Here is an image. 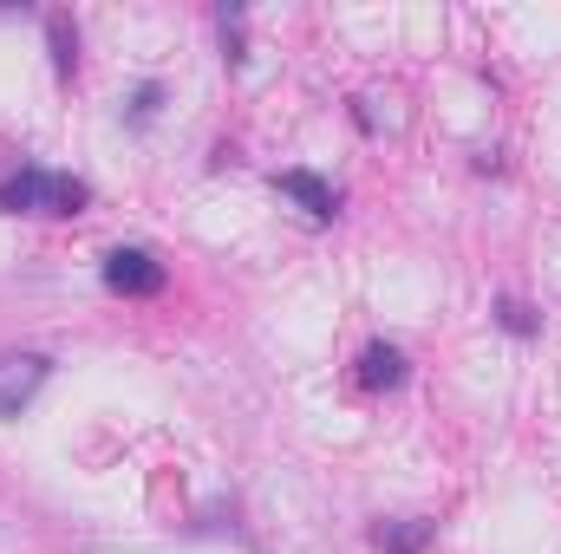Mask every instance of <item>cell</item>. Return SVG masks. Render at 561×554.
Returning <instances> with one entry per match:
<instances>
[{
    "label": "cell",
    "instance_id": "ba28073f",
    "mask_svg": "<svg viewBox=\"0 0 561 554\" xmlns=\"http://www.w3.org/2000/svg\"><path fill=\"white\" fill-rule=\"evenodd\" d=\"M496 326H503V333H516V339H529V333H536L542 320H536V307H529V300L503 293V300H496Z\"/></svg>",
    "mask_w": 561,
    "mask_h": 554
},
{
    "label": "cell",
    "instance_id": "9c48e42d",
    "mask_svg": "<svg viewBox=\"0 0 561 554\" xmlns=\"http://www.w3.org/2000/svg\"><path fill=\"white\" fill-rule=\"evenodd\" d=\"M157 105H163V85H138V92H131V118H138V125L157 118Z\"/></svg>",
    "mask_w": 561,
    "mask_h": 554
},
{
    "label": "cell",
    "instance_id": "8992f818",
    "mask_svg": "<svg viewBox=\"0 0 561 554\" xmlns=\"http://www.w3.org/2000/svg\"><path fill=\"white\" fill-rule=\"evenodd\" d=\"M431 535H437V522H424V516H405V522H379V529H373L379 554H424V549H431Z\"/></svg>",
    "mask_w": 561,
    "mask_h": 554
},
{
    "label": "cell",
    "instance_id": "277c9868",
    "mask_svg": "<svg viewBox=\"0 0 561 554\" xmlns=\"http://www.w3.org/2000/svg\"><path fill=\"white\" fill-rule=\"evenodd\" d=\"M275 189L307 216V222H333L340 216V196H333V183L327 176H313V170H280L275 176Z\"/></svg>",
    "mask_w": 561,
    "mask_h": 554
},
{
    "label": "cell",
    "instance_id": "6da1fadb",
    "mask_svg": "<svg viewBox=\"0 0 561 554\" xmlns=\"http://www.w3.org/2000/svg\"><path fill=\"white\" fill-rule=\"evenodd\" d=\"M92 203V189L66 170H39V163H20L0 176V209L7 216H79Z\"/></svg>",
    "mask_w": 561,
    "mask_h": 554
},
{
    "label": "cell",
    "instance_id": "5b68a950",
    "mask_svg": "<svg viewBox=\"0 0 561 554\" xmlns=\"http://www.w3.org/2000/svg\"><path fill=\"white\" fill-rule=\"evenodd\" d=\"M405 372H412V366H405V353H399V346H386V339H373V346L359 353V385H366V392H399V385H405Z\"/></svg>",
    "mask_w": 561,
    "mask_h": 554
},
{
    "label": "cell",
    "instance_id": "3957f363",
    "mask_svg": "<svg viewBox=\"0 0 561 554\" xmlns=\"http://www.w3.org/2000/svg\"><path fill=\"white\" fill-rule=\"evenodd\" d=\"M163 262L150 255V249H112L105 255V287L112 293H125V300H150V293H163Z\"/></svg>",
    "mask_w": 561,
    "mask_h": 554
},
{
    "label": "cell",
    "instance_id": "52a82bcc",
    "mask_svg": "<svg viewBox=\"0 0 561 554\" xmlns=\"http://www.w3.org/2000/svg\"><path fill=\"white\" fill-rule=\"evenodd\" d=\"M46 39H53V72L72 79V66H79V33H72V20H66V13H46Z\"/></svg>",
    "mask_w": 561,
    "mask_h": 554
},
{
    "label": "cell",
    "instance_id": "7a4b0ae2",
    "mask_svg": "<svg viewBox=\"0 0 561 554\" xmlns=\"http://www.w3.org/2000/svg\"><path fill=\"white\" fill-rule=\"evenodd\" d=\"M46 372H53V359H46V353H0V417L26 412V405L39 399Z\"/></svg>",
    "mask_w": 561,
    "mask_h": 554
}]
</instances>
